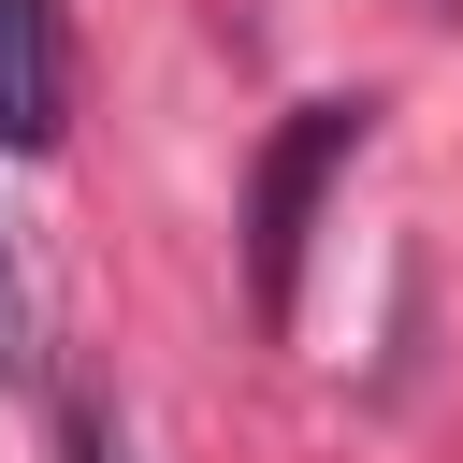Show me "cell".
<instances>
[{"label": "cell", "mask_w": 463, "mask_h": 463, "mask_svg": "<svg viewBox=\"0 0 463 463\" xmlns=\"http://www.w3.org/2000/svg\"><path fill=\"white\" fill-rule=\"evenodd\" d=\"M362 130H376V101H289V116H275V145H260V174H246V304H260V333L304 318V246H318L333 174L362 159Z\"/></svg>", "instance_id": "cell-1"}, {"label": "cell", "mask_w": 463, "mask_h": 463, "mask_svg": "<svg viewBox=\"0 0 463 463\" xmlns=\"http://www.w3.org/2000/svg\"><path fill=\"white\" fill-rule=\"evenodd\" d=\"M58 463H145V449H130V420L101 391H58Z\"/></svg>", "instance_id": "cell-4"}, {"label": "cell", "mask_w": 463, "mask_h": 463, "mask_svg": "<svg viewBox=\"0 0 463 463\" xmlns=\"http://www.w3.org/2000/svg\"><path fill=\"white\" fill-rule=\"evenodd\" d=\"M72 130V43H58V0H0V145L43 159Z\"/></svg>", "instance_id": "cell-2"}, {"label": "cell", "mask_w": 463, "mask_h": 463, "mask_svg": "<svg viewBox=\"0 0 463 463\" xmlns=\"http://www.w3.org/2000/svg\"><path fill=\"white\" fill-rule=\"evenodd\" d=\"M0 376H43V304H29V260H14V217H0Z\"/></svg>", "instance_id": "cell-3"}]
</instances>
